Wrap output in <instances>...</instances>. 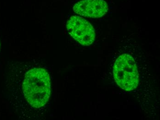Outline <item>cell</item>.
<instances>
[{
    "label": "cell",
    "instance_id": "1",
    "mask_svg": "<svg viewBox=\"0 0 160 120\" xmlns=\"http://www.w3.org/2000/svg\"><path fill=\"white\" fill-rule=\"evenodd\" d=\"M50 79L48 73L42 68H35L26 73L23 89L25 98L32 107L45 105L50 95Z\"/></svg>",
    "mask_w": 160,
    "mask_h": 120
},
{
    "label": "cell",
    "instance_id": "2",
    "mask_svg": "<svg viewBox=\"0 0 160 120\" xmlns=\"http://www.w3.org/2000/svg\"><path fill=\"white\" fill-rule=\"evenodd\" d=\"M117 84L123 90L131 91L138 84L139 76L135 61L130 55L124 54L119 56L113 69Z\"/></svg>",
    "mask_w": 160,
    "mask_h": 120
},
{
    "label": "cell",
    "instance_id": "3",
    "mask_svg": "<svg viewBox=\"0 0 160 120\" xmlns=\"http://www.w3.org/2000/svg\"><path fill=\"white\" fill-rule=\"evenodd\" d=\"M67 28L71 36L82 45H90L95 40L93 26L83 18L72 16L67 22Z\"/></svg>",
    "mask_w": 160,
    "mask_h": 120
},
{
    "label": "cell",
    "instance_id": "4",
    "mask_svg": "<svg viewBox=\"0 0 160 120\" xmlns=\"http://www.w3.org/2000/svg\"><path fill=\"white\" fill-rule=\"evenodd\" d=\"M75 13L84 17L98 18L108 11L107 3L103 0H82L73 7Z\"/></svg>",
    "mask_w": 160,
    "mask_h": 120
}]
</instances>
